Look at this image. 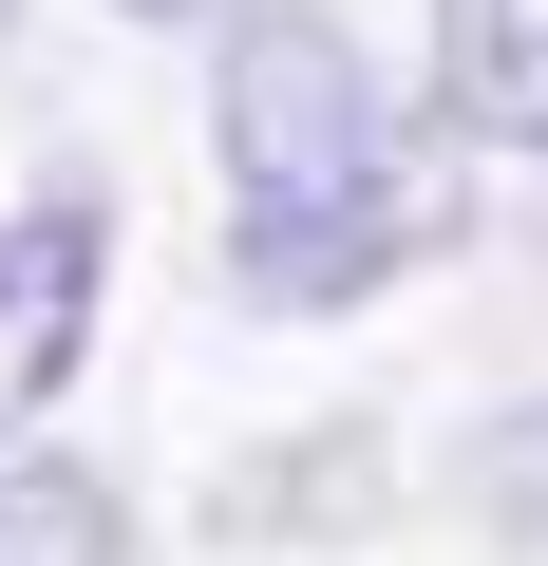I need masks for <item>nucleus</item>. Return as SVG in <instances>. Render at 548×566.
Segmentation results:
<instances>
[{"mask_svg":"<svg viewBox=\"0 0 548 566\" xmlns=\"http://www.w3.org/2000/svg\"><path fill=\"white\" fill-rule=\"evenodd\" d=\"M208 133H227V283L265 322H341L416 264L435 227V170L397 133V76L303 20V0H246L227 20V76H208Z\"/></svg>","mask_w":548,"mask_h":566,"instance_id":"1","label":"nucleus"},{"mask_svg":"<svg viewBox=\"0 0 548 566\" xmlns=\"http://www.w3.org/2000/svg\"><path fill=\"white\" fill-rule=\"evenodd\" d=\"M95 283H114V227H95V189L0 208V453H20V434L58 416V378L95 359Z\"/></svg>","mask_w":548,"mask_h":566,"instance_id":"2","label":"nucleus"},{"mask_svg":"<svg viewBox=\"0 0 548 566\" xmlns=\"http://www.w3.org/2000/svg\"><path fill=\"white\" fill-rule=\"evenodd\" d=\"M435 76L492 151H548V0H435Z\"/></svg>","mask_w":548,"mask_h":566,"instance_id":"3","label":"nucleus"},{"mask_svg":"<svg viewBox=\"0 0 548 566\" xmlns=\"http://www.w3.org/2000/svg\"><path fill=\"white\" fill-rule=\"evenodd\" d=\"M360 510H379V434H360V416L227 472V528H246V547H303V528H360Z\"/></svg>","mask_w":548,"mask_h":566,"instance_id":"4","label":"nucleus"},{"mask_svg":"<svg viewBox=\"0 0 548 566\" xmlns=\"http://www.w3.org/2000/svg\"><path fill=\"white\" fill-rule=\"evenodd\" d=\"M0 566H133L114 472H76V453H0Z\"/></svg>","mask_w":548,"mask_h":566,"instance_id":"5","label":"nucleus"},{"mask_svg":"<svg viewBox=\"0 0 548 566\" xmlns=\"http://www.w3.org/2000/svg\"><path fill=\"white\" fill-rule=\"evenodd\" d=\"M473 510H492V528H529V547H548V397H510V416H492V434H473Z\"/></svg>","mask_w":548,"mask_h":566,"instance_id":"6","label":"nucleus"},{"mask_svg":"<svg viewBox=\"0 0 548 566\" xmlns=\"http://www.w3.org/2000/svg\"><path fill=\"white\" fill-rule=\"evenodd\" d=\"M114 20H152V39H189V20H208V39H227L246 0H114Z\"/></svg>","mask_w":548,"mask_h":566,"instance_id":"7","label":"nucleus"},{"mask_svg":"<svg viewBox=\"0 0 548 566\" xmlns=\"http://www.w3.org/2000/svg\"><path fill=\"white\" fill-rule=\"evenodd\" d=\"M0 20H20V0H0Z\"/></svg>","mask_w":548,"mask_h":566,"instance_id":"8","label":"nucleus"}]
</instances>
